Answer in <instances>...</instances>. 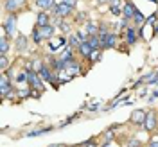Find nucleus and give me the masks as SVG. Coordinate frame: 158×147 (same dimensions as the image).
I'll return each instance as SVG.
<instances>
[{"label": "nucleus", "instance_id": "1", "mask_svg": "<svg viewBox=\"0 0 158 147\" xmlns=\"http://www.w3.org/2000/svg\"><path fill=\"white\" fill-rule=\"evenodd\" d=\"M101 43H102V47H106V49H111V47H115V43H117V38H115V34L113 32H101Z\"/></svg>", "mask_w": 158, "mask_h": 147}, {"label": "nucleus", "instance_id": "2", "mask_svg": "<svg viewBox=\"0 0 158 147\" xmlns=\"http://www.w3.org/2000/svg\"><path fill=\"white\" fill-rule=\"evenodd\" d=\"M27 83H31V86H32V88H36V90L43 88V83H41V77H40L38 72L29 70V72H27Z\"/></svg>", "mask_w": 158, "mask_h": 147}, {"label": "nucleus", "instance_id": "3", "mask_svg": "<svg viewBox=\"0 0 158 147\" xmlns=\"http://www.w3.org/2000/svg\"><path fill=\"white\" fill-rule=\"evenodd\" d=\"M72 9H74V7H70V6L63 4V2H59V4H56V6L52 7L54 14H56V16H59V18H63V16H69L70 13H72Z\"/></svg>", "mask_w": 158, "mask_h": 147}, {"label": "nucleus", "instance_id": "4", "mask_svg": "<svg viewBox=\"0 0 158 147\" xmlns=\"http://www.w3.org/2000/svg\"><path fill=\"white\" fill-rule=\"evenodd\" d=\"M4 32L7 34V36H15L16 34V16L15 14H11L7 22L4 23Z\"/></svg>", "mask_w": 158, "mask_h": 147}, {"label": "nucleus", "instance_id": "5", "mask_svg": "<svg viewBox=\"0 0 158 147\" xmlns=\"http://www.w3.org/2000/svg\"><path fill=\"white\" fill-rule=\"evenodd\" d=\"M146 117H148V113H146L144 109H135V111L131 113V122L137 124V126H144Z\"/></svg>", "mask_w": 158, "mask_h": 147}, {"label": "nucleus", "instance_id": "6", "mask_svg": "<svg viewBox=\"0 0 158 147\" xmlns=\"http://www.w3.org/2000/svg\"><path fill=\"white\" fill-rule=\"evenodd\" d=\"M144 128H146V131H155V128H156V113L155 111H149L148 117H146V122H144Z\"/></svg>", "mask_w": 158, "mask_h": 147}, {"label": "nucleus", "instance_id": "7", "mask_svg": "<svg viewBox=\"0 0 158 147\" xmlns=\"http://www.w3.org/2000/svg\"><path fill=\"white\" fill-rule=\"evenodd\" d=\"M77 50H79V54L81 56H85V58H90L92 56V52H94V47L90 45V41H81V45L77 47Z\"/></svg>", "mask_w": 158, "mask_h": 147}, {"label": "nucleus", "instance_id": "8", "mask_svg": "<svg viewBox=\"0 0 158 147\" xmlns=\"http://www.w3.org/2000/svg\"><path fill=\"white\" fill-rule=\"evenodd\" d=\"M38 32H40V36H41V39H49L54 36V27L52 25H41L38 29Z\"/></svg>", "mask_w": 158, "mask_h": 147}, {"label": "nucleus", "instance_id": "9", "mask_svg": "<svg viewBox=\"0 0 158 147\" xmlns=\"http://www.w3.org/2000/svg\"><path fill=\"white\" fill-rule=\"evenodd\" d=\"M23 2H25V0H6L4 7L7 11H11V13H15L16 9H20V7L23 6Z\"/></svg>", "mask_w": 158, "mask_h": 147}, {"label": "nucleus", "instance_id": "10", "mask_svg": "<svg viewBox=\"0 0 158 147\" xmlns=\"http://www.w3.org/2000/svg\"><path fill=\"white\" fill-rule=\"evenodd\" d=\"M122 13H124L126 20H128V18H133V16H135V13H137V7H135L131 2H128V4H124V7H122Z\"/></svg>", "mask_w": 158, "mask_h": 147}, {"label": "nucleus", "instance_id": "11", "mask_svg": "<svg viewBox=\"0 0 158 147\" xmlns=\"http://www.w3.org/2000/svg\"><path fill=\"white\" fill-rule=\"evenodd\" d=\"M9 49V43H7V34L2 32V38H0V56H6V52Z\"/></svg>", "mask_w": 158, "mask_h": 147}, {"label": "nucleus", "instance_id": "12", "mask_svg": "<svg viewBox=\"0 0 158 147\" xmlns=\"http://www.w3.org/2000/svg\"><path fill=\"white\" fill-rule=\"evenodd\" d=\"M9 79H7V76H2V79H0V92H2V95L6 97L7 95V92H9Z\"/></svg>", "mask_w": 158, "mask_h": 147}, {"label": "nucleus", "instance_id": "13", "mask_svg": "<svg viewBox=\"0 0 158 147\" xmlns=\"http://www.w3.org/2000/svg\"><path fill=\"white\" fill-rule=\"evenodd\" d=\"M38 74H40V77L43 79V81H54V77H52V74H50V70L43 65L41 68L38 70Z\"/></svg>", "mask_w": 158, "mask_h": 147}, {"label": "nucleus", "instance_id": "14", "mask_svg": "<svg viewBox=\"0 0 158 147\" xmlns=\"http://www.w3.org/2000/svg\"><path fill=\"white\" fill-rule=\"evenodd\" d=\"M36 6L40 9H52L54 7V0H36Z\"/></svg>", "mask_w": 158, "mask_h": 147}, {"label": "nucleus", "instance_id": "15", "mask_svg": "<svg viewBox=\"0 0 158 147\" xmlns=\"http://www.w3.org/2000/svg\"><path fill=\"white\" fill-rule=\"evenodd\" d=\"M36 22H38L40 27H41V25H49V14H47V13H40Z\"/></svg>", "mask_w": 158, "mask_h": 147}, {"label": "nucleus", "instance_id": "16", "mask_svg": "<svg viewBox=\"0 0 158 147\" xmlns=\"http://www.w3.org/2000/svg\"><path fill=\"white\" fill-rule=\"evenodd\" d=\"M63 43H65V38H58L56 41H52V43H50V50H52V52L59 50L61 47H63Z\"/></svg>", "mask_w": 158, "mask_h": 147}, {"label": "nucleus", "instance_id": "17", "mask_svg": "<svg viewBox=\"0 0 158 147\" xmlns=\"http://www.w3.org/2000/svg\"><path fill=\"white\" fill-rule=\"evenodd\" d=\"M86 32H88L90 36H97L99 27L95 25V23H88V25H86Z\"/></svg>", "mask_w": 158, "mask_h": 147}, {"label": "nucleus", "instance_id": "18", "mask_svg": "<svg viewBox=\"0 0 158 147\" xmlns=\"http://www.w3.org/2000/svg\"><path fill=\"white\" fill-rule=\"evenodd\" d=\"M126 36H128V43H129V45H133V43L137 41V36H135V29H128Z\"/></svg>", "mask_w": 158, "mask_h": 147}, {"label": "nucleus", "instance_id": "19", "mask_svg": "<svg viewBox=\"0 0 158 147\" xmlns=\"http://www.w3.org/2000/svg\"><path fill=\"white\" fill-rule=\"evenodd\" d=\"M133 20L137 22L138 25H144V22H146V16H144L140 11H137V13H135V16H133Z\"/></svg>", "mask_w": 158, "mask_h": 147}, {"label": "nucleus", "instance_id": "20", "mask_svg": "<svg viewBox=\"0 0 158 147\" xmlns=\"http://www.w3.org/2000/svg\"><path fill=\"white\" fill-rule=\"evenodd\" d=\"M69 45L70 47H79V45H81V38H77V36H70Z\"/></svg>", "mask_w": 158, "mask_h": 147}, {"label": "nucleus", "instance_id": "21", "mask_svg": "<svg viewBox=\"0 0 158 147\" xmlns=\"http://www.w3.org/2000/svg\"><path fill=\"white\" fill-rule=\"evenodd\" d=\"M49 129H36V131H31V133H27V137L32 138V137H40V135H43V133H47Z\"/></svg>", "mask_w": 158, "mask_h": 147}, {"label": "nucleus", "instance_id": "22", "mask_svg": "<svg viewBox=\"0 0 158 147\" xmlns=\"http://www.w3.org/2000/svg\"><path fill=\"white\" fill-rule=\"evenodd\" d=\"M101 56H102V54H101V52H97V50H94V52H92V56H90V58H92V61H99V59H101Z\"/></svg>", "mask_w": 158, "mask_h": 147}, {"label": "nucleus", "instance_id": "23", "mask_svg": "<svg viewBox=\"0 0 158 147\" xmlns=\"http://www.w3.org/2000/svg\"><path fill=\"white\" fill-rule=\"evenodd\" d=\"M23 47H25V36H20L18 38V49L23 50Z\"/></svg>", "mask_w": 158, "mask_h": 147}, {"label": "nucleus", "instance_id": "24", "mask_svg": "<svg viewBox=\"0 0 158 147\" xmlns=\"http://www.w3.org/2000/svg\"><path fill=\"white\" fill-rule=\"evenodd\" d=\"M0 67H2V70L7 67V58L6 56H0Z\"/></svg>", "mask_w": 158, "mask_h": 147}, {"label": "nucleus", "instance_id": "25", "mask_svg": "<svg viewBox=\"0 0 158 147\" xmlns=\"http://www.w3.org/2000/svg\"><path fill=\"white\" fill-rule=\"evenodd\" d=\"M128 147H140V142H138V140H131L128 144Z\"/></svg>", "mask_w": 158, "mask_h": 147}, {"label": "nucleus", "instance_id": "26", "mask_svg": "<svg viewBox=\"0 0 158 147\" xmlns=\"http://www.w3.org/2000/svg\"><path fill=\"white\" fill-rule=\"evenodd\" d=\"M149 147H158V137H156V138H153V140L149 142Z\"/></svg>", "mask_w": 158, "mask_h": 147}, {"label": "nucleus", "instance_id": "27", "mask_svg": "<svg viewBox=\"0 0 158 147\" xmlns=\"http://www.w3.org/2000/svg\"><path fill=\"white\" fill-rule=\"evenodd\" d=\"M63 4H67V6H70V7H74V6H76V0H63Z\"/></svg>", "mask_w": 158, "mask_h": 147}, {"label": "nucleus", "instance_id": "28", "mask_svg": "<svg viewBox=\"0 0 158 147\" xmlns=\"http://www.w3.org/2000/svg\"><path fill=\"white\" fill-rule=\"evenodd\" d=\"M110 2H111V6H113V7H118V6L122 4V0H110Z\"/></svg>", "mask_w": 158, "mask_h": 147}, {"label": "nucleus", "instance_id": "29", "mask_svg": "<svg viewBox=\"0 0 158 147\" xmlns=\"http://www.w3.org/2000/svg\"><path fill=\"white\" fill-rule=\"evenodd\" d=\"M111 13H113V14L117 16V14H120V9H118V7H113V6H111Z\"/></svg>", "mask_w": 158, "mask_h": 147}, {"label": "nucleus", "instance_id": "30", "mask_svg": "<svg viewBox=\"0 0 158 147\" xmlns=\"http://www.w3.org/2000/svg\"><path fill=\"white\" fill-rule=\"evenodd\" d=\"M85 147H97V144H95V142H94V140H90L88 144H86V145Z\"/></svg>", "mask_w": 158, "mask_h": 147}, {"label": "nucleus", "instance_id": "31", "mask_svg": "<svg viewBox=\"0 0 158 147\" xmlns=\"http://www.w3.org/2000/svg\"><path fill=\"white\" fill-rule=\"evenodd\" d=\"M111 138H113V131H108L106 133V140H111Z\"/></svg>", "mask_w": 158, "mask_h": 147}, {"label": "nucleus", "instance_id": "32", "mask_svg": "<svg viewBox=\"0 0 158 147\" xmlns=\"http://www.w3.org/2000/svg\"><path fill=\"white\" fill-rule=\"evenodd\" d=\"M102 147H113V144H111V142H110V140H108V142H106V144H104V145H102Z\"/></svg>", "mask_w": 158, "mask_h": 147}, {"label": "nucleus", "instance_id": "33", "mask_svg": "<svg viewBox=\"0 0 158 147\" xmlns=\"http://www.w3.org/2000/svg\"><path fill=\"white\" fill-rule=\"evenodd\" d=\"M155 32H158V22H155Z\"/></svg>", "mask_w": 158, "mask_h": 147}, {"label": "nucleus", "instance_id": "34", "mask_svg": "<svg viewBox=\"0 0 158 147\" xmlns=\"http://www.w3.org/2000/svg\"><path fill=\"white\" fill-rule=\"evenodd\" d=\"M49 147H63V145H59V144L56 145V144H54V145H49Z\"/></svg>", "mask_w": 158, "mask_h": 147}, {"label": "nucleus", "instance_id": "35", "mask_svg": "<svg viewBox=\"0 0 158 147\" xmlns=\"http://www.w3.org/2000/svg\"><path fill=\"white\" fill-rule=\"evenodd\" d=\"M104 2H106V0H99V4H104Z\"/></svg>", "mask_w": 158, "mask_h": 147}, {"label": "nucleus", "instance_id": "36", "mask_svg": "<svg viewBox=\"0 0 158 147\" xmlns=\"http://www.w3.org/2000/svg\"><path fill=\"white\" fill-rule=\"evenodd\" d=\"M155 81H158V72H156V79H155Z\"/></svg>", "mask_w": 158, "mask_h": 147}, {"label": "nucleus", "instance_id": "37", "mask_svg": "<svg viewBox=\"0 0 158 147\" xmlns=\"http://www.w3.org/2000/svg\"><path fill=\"white\" fill-rule=\"evenodd\" d=\"M153 2H155V0H153Z\"/></svg>", "mask_w": 158, "mask_h": 147}]
</instances>
